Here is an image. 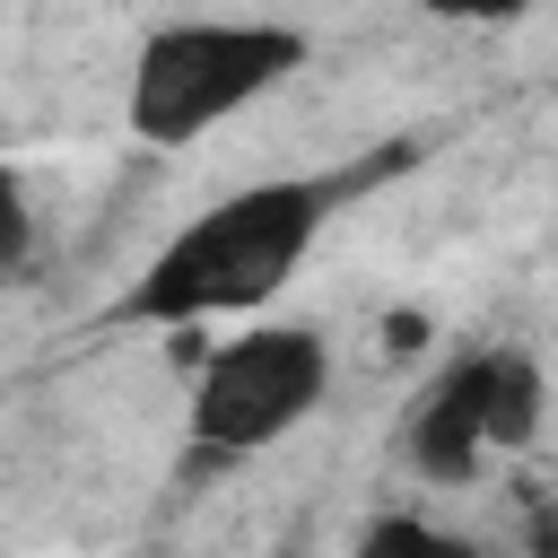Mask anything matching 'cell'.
<instances>
[{"label":"cell","instance_id":"1","mask_svg":"<svg viewBox=\"0 0 558 558\" xmlns=\"http://www.w3.org/2000/svg\"><path fill=\"white\" fill-rule=\"evenodd\" d=\"M384 166H331V174H262V183H235L227 201H209L201 218H183L148 262L140 279L122 288L113 323H148V331H192V323H227V314H253L270 305L305 253L323 244L331 209L357 201V183H375Z\"/></svg>","mask_w":558,"mask_h":558},{"label":"cell","instance_id":"2","mask_svg":"<svg viewBox=\"0 0 558 558\" xmlns=\"http://www.w3.org/2000/svg\"><path fill=\"white\" fill-rule=\"evenodd\" d=\"M305 26L279 17H174L148 26L122 78V122L140 148H192L218 122H235L244 105H262L270 87H288L305 70Z\"/></svg>","mask_w":558,"mask_h":558},{"label":"cell","instance_id":"3","mask_svg":"<svg viewBox=\"0 0 558 558\" xmlns=\"http://www.w3.org/2000/svg\"><path fill=\"white\" fill-rule=\"evenodd\" d=\"M331 392V349L314 323H253L235 340H218L192 366V401H183V445L192 471L209 462H253L279 436H296Z\"/></svg>","mask_w":558,"mask_h":558},{"label":"cell","instance_id":"4","mask_svg":"<svg viewBox=\"0 0 558 558\" xmlns=\"http://www.w3.org/2000/svg\"><path fill=\"white\" fill-rule=\"evenodd\" d=\"M549 418V375L532 349L497 340V349H462L453 366L427 375V392L401 418V453L418 480L462 488L471 471H488L497 453H523Z\"/></svg>","mask_w":558,"mask_h":558},{"label":"cell","instance_id":"5","mask_svg":"<svg viewBox=\"0 0 558 558\" xmlns=\"http://www.w3.org/2000/svg\"><path fill=\"white\" fill-rule=\"evenodd\" d=\"M349 558H480V541H462V532H445L427 514H375Z\"/></svg>","mask_w":558,"mask_h":558},{"label":"cell","instance_id":"6","mask_svg":"<svg viewBox=\"0 0 558 558\" xmlns=\"http://www.w3.org/2000/svg\"><path fill=\"white\" fill-rule=\"evenodd\" d=\"M427 17H445V26H514V17H532L541 0H418Z\"/></svg>","mask_w":558,"mask_h":558}]
</instances>
